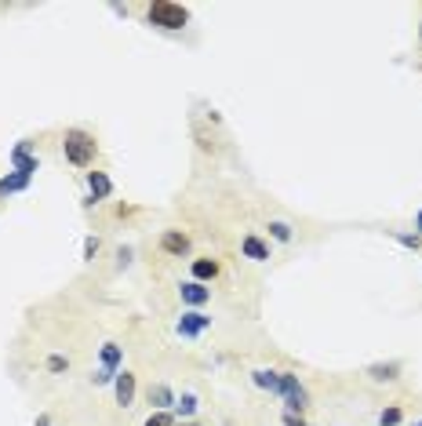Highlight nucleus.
Returning a JSON list of instances; mask_svg holds the SVG:
<instances>
[{
    "mask_svg": "<svg viewBox=\"0 0 422 426\" xmlns=\"http://www.w3.org/2000/svg\"><path fill=\"white\" fill-rule=\"evenodd\" d=\"M63 149H66V161L77 164V168H87V164L95 161V139L84 135V132H66Z\"/></svg>",
    "mask_w": 422,
    "mask_h": 426,
    "instance_id": "nucleus-1",
    "label": "nucleus"
},
{
    "mask_svg": "<svg viewBox=\"0 0 422 426\" xmlns=\"http://www.w3.org/2000/svg\"><path fill=\"white\" fill-rule=\"evenodd\" d=\"M190 22V11L178 8V4H168V0H157L149 4V26H161V29H183Z\"/></svg>",
    "mask_w": 422,
    "mask_h": 426,
    "instance_id": "nucleus-2",
    "label": "nucleus"
},
{
    "mask_svg": "<svg viewBox=\"0 0 422 426\" xmlns=\"http://www.w3.org/2000/svg\"><path fill=\"white\" fill-rule=\"evenodd\" d=\"M277 393H284V401H288V408H291V412H303V408H306V390L298 386V379H295V376L281 372V386H277Z\"/></svg>",
    "mask_w": 422,
    "mask_h": 426,
    "instance_id": "nucleus-3",
    "label": "nucleus"
},
{
    "mask_svg": "<svg viewBox=\"0 0 422 426\" xmlns=\"http://www.w3.org/2000/svg\"><path fill=\"white\" fill-rule=\"evenodd\" d=\"M207 324H211V317H204V314L190 310V314H183V317H178V336L193 339V336H200V331H204Z\"/></svg>",
    "mask_w": 422,
    "mask_h": 426,
    "instance_id": "nucleus-4",
    "label": "nucleus"
},
{
    "mask_svg": "<svg viewBox=\"0 0 422 426\" xmlns=\"http://www.w3.org/2000/svg\"><path fill=\"white\" fill-rule=\"evenodd\" d=\"M113 390H117V405L128 408V405L135 401V376H131V372H120V376L113 379Z\"/></svg>",
    "mask_w": 422,
    "mask_h": 426,
    "instance_id": "nucleus-5",
    "label": "nucleus"
},
{
    "mask_svg": "<svg viewBox=\"0 0 422 426\" xmlns=\"http://www.w3.org/2000/svg\"><path fill=\"white\" fill-rule=\"evenodd\" d=\"M178 295H183V302H190V307H204V302L211 299V288H204L200 281H186L183 288H178Z\"/></svg>",
    "mask_w": 422,
    "mask_h": 426,
    "instance_id": "nucleus-6",
    "label": "nucleus"
},
{
    "mask_svg": "<svg viewBox=\"0 0 422 426\" xmlns=\"http://www.w3.org/2000/svg\"><path fill=\"white\" fill-rule=\"evenodd\" d=\"M11 164H15V171H22V175H33V171H37V157H29V142H18V146L11 149Z\"/></svg>",
    "mask_w": 422,
    "mask_h": 426,
    "instance_id": "nucleus-7",
    "label": "nucleus"
},
{
    "mask_svg": "<svg viewBox=\"0 0 422 426\" xmlns=\"http://www.w3.org/2000/svg\"><path fill=\"white\" fill-rule=\"evenodd\" d=\"M87 190H92V197H95V201H102V197H109V193H113V182H109V175H106V171H92V175H87Z\"/></svg>",
    "mask_w": 422,
    "mask_h": 426,
    "instance_id": "nucleus-8",
    "label": "nucleus"
},
{
    "mask_svg": "<svg viewBox=\"0 0 422 426\" xmlns=\"http://www.w3.org/2000/svg\"><path fill=\"white\" fill-rule=\"evenodd\" d=\"M161 245H164V252H171V255H186V252H190V237L171 230V233H164Z\"/></svg>",
    "mask_w": 422,
    "mask_h": 426,
    "instance_id": "nucleus-9",
    "label": "nucleus"
},
{
    "mask_svg": "<svg viewBox=\"0 0 422 426\" xmlns=\"http://www.w3.org/2000/svg\"><path fill=\"white\" fill-rule=\"evenodd\" d=\"M26 186H29V175H22V171H11V175H4V179H0V197L18 193V190H26Z\"/></svg>",
    "mask_w": 422,
    "mask_h": 426,
    "instance_id": "nucleus-10",
    "label": "nucleus"
},
{
    "mask_svg": "<svg viewBox=\"0 0 422 426\" xmlns=\"http://www.w3.org/2000/svg\"><path fill=\"white\" fill-rule=\"evenodd\" d=\"M149 405H153L157 412H168L175 405V393L168 386H149Z\"/></svg>",
    "mask_w": 422,
    "mask_h": 426,
    "instance_id": "nucleus-11",
    "label": "nucleus"
},
{
    "mask_svg": "<svg viewBox=\"0 0 422 426\" xmlns=\"http://www.w3.org/2000/svg\"><path fill=\"white\" fill-rule=\"evenodd\" d=\"M215 273H219V266H215V259H197L193 262V281H211V277H215Z\"/></svg>",
    "mask_w": 422,
    "mask_h": 426,
    "instance_id": "nucleus-12",
    "label": "nucleus"
},
{
    "mask_svg": "<svg viewBox=\"0 0 422 426\" xmlns=\"http://www.w3.org/2000/svg\"><path fill=\"white\" fill-rule=\"evenodd\" d=\"M244 255L255 259V262H266V259H269V248L262 245L259 237H244Z\"/></svg>",
    "mask_w": 422,
    "mask_h": 426,
    "instance_id": "nucleus-13",
    "label": "nucleus"
},
{
    "mask_svg": "<svg viewBox=\"0 0 422 426\" xmlns=\"http://www.w3.org/2000/svg\"><path fill=\"white\" fill-rule=\"evenodd\" d=\"M397 372H401V364H394V361H389V364H372V368H368V376H372V379H379V383L397 379Z\"/></svg>",
    "mask_w": 422,
    "mask_h": 426,
    "instance_id": "nucleus-14",
    "label": "nucleus"
},
{
    "mask_svg": "<svg viewBox=\"0 0 422 426\" xmlns=\"http://www.w3.org/2000/svg\"><path fill=\"white\" fill-rule=\"evenodd\" d=\"M120 357H124V353H120V346H117V343H106V346H102V368H106V372H117V368H120Z\"/></svg>",
    "mask_w": 422,
    "mask_h": 426,
    "instance_id": "nucleus-15",
    "label": "nucleus"
},
{
    "mask_svg": "<svg viewBox=\"0 0 422 426\" xmlns=\"http://www.w3.org/2000/svg\"><path fill=\"white\" fill-rule=\"evenodd\" d=\"M251 379H255V386H262V390H277V386H281V372H266V368H259Z\"/></svg>",
    "mask_w": 422,
    "mask_h": 426,
    "instance_id": "nucleus-16",
    "label": "nucleus"
},
{
    "mask_svg": "<svg viewBox=\"0 0 422 426\" xmlns=\"http://www.w3.org/2000/svg\"><path fill=\"white\" fill-rule=\"evenodd\" d=\"M175 408H178V415H197V398H193V393H183V398H178L175 401Z\"/></svg>",
    "mask_w": 422,
    "mask_h": 426,
    "instance_id": "nucleus-17",
    "label": "nucleus"
},
{
    "mask_svg": "<svg viewBox=\"0 0 422 426\" xmlns=\"http://www.w3.org/2000/svg\"><path fill=\"white\" fill-rule=\"evenodd\" d=\"M379 422H382V426H397V422H401V408H382V412H379Z\"/></svg>",
    "mask_w": 422,
    "mask_h": 426,
    "instance_id": "nucleus-18",
    "label": "nucleus"
},
{
    "mask_svg": "<svg viewBox=\"0 0 422 426\" xmlns=\"http://www.w3.org/2000/svg\"><path fill=\"white\" fill-rule=\"evenodd\" d=\"M146 426H175V419H171V412H153L146 419Z\"/></svg>",
    "mask_w": 422,
    "mask_h": 426,
    "instance_id": "nucleus-19",
    "label": "nucleus"
},
{
    "mask_svg": "<svg viewBox=\"0 0 422 426\" xmlns=\"http://www.w3.org/2000/svg\"><path fill=\"white\" fill-rule=\"evenodd\" d=\"M269 233H274L277 240H291V226L288 223H269Z\"/></svg>",
    "mask_w": 422,
    "mask_h": 426,
    "instance_id": "nucleus-20",
    "label": "nucleus"
},
{
    "mask_svg": "<svg viewBox=\"0 0 422 426\" xmlns=\"http://www.w3.org/2000/svg\"><path fill=\"white\" fill-rule=\"evenodd\" d=\"M48 368H51V372H66V368H70V361H66V357H58V353H51V357H48Z\"/></svg>",
    "mask_w": 422,
    "mask_h": 426,
    "instance_id": "nucleus-21",
    "label": "nucleus"
},
{
    "mask_svg": "<svg viewBox=\"0 0 422 426\" xmlns=\"http://www.w3.org/2000/svg\"><path fill=\"white\" fill-rule=\"evenodd\" d=\"M95 252H99V240L87 237V240H84V259H95Z\"/></svg>",
    "mask_w": 422,
    "mask_h": 426,
    "instance_id": "nucleus-22",
    "label": "nucleus"
},
{
    "mask_svg": "<svg viewBox=\"0 0 422 426\" xmlns=\"http://www.w3.org/2000/svg\"><path fill=\"white\" fill-rule=\"evenodd\" d=\"M92 379H95L99 386H106V383H113V379H117V372H106V368H102V372H95Z\"/></svg>",
    "mask_w": 422,
    "mask_h": 426,
    "instance_id": "nucleus-23",
    "label": "nucleus"
},
{
    "mask_svg": "<svg viewBox=\"0 0 422 426\" xmlns=\"http://www.w3.org/2000/svg\"><path fill=\"white\" fill-rule=\"evenodd\" d=\"M397 240H401V245H408V248H418V233H415V237H411V233H401Z\"/></svg>",
    "mask_w": 422,
    "mask_h": 426,
    "instance_id": "nucleus-24",
    "label": "nucleus"
},
{
    "mask_svg": "<svg viewBox=\"0 0 422 426\" xmlns=\"http://www.w3.org/2000/svg\"><path fill=\"white\" fill-rule=\"evenodd\" d=\"M117 259H120V266H128V262H131V248H120Z\"/></svg>",
    "mask_w": 422,
    "mask_h": 426,
    "instance_id": "nucleus-25",
    "label": "nucleus"
},
{
    "mask_svg": "<svg viewBox=\"0 0 422 426\" xmlns=\"http://www.w3.org/2000/svg\"><path fill=\"white\" fill-rule=\"evenodd\" d=\"M33 426H51V419H48V415H37V422H33Z\"/></svg>",
    "mask_w": 422,
    "mask_h": 426,
    "instance_id": "nucleus-26",
    "label": "nucleus"
},
{
    "mask_svg": "<svg viewBox=\"0 0 422 426\" xmlns=\"http://www.w3.org/2000/svg\"><path fill=\"white\" fill-rule=\"evenodd\" d=\"M288 426H303V422H295V419H288Z\"/></svg>",
    "mask_w": 422,
    "mask_h": 426,
    "instance_id": "nucleus-27",
    "label": "nucleus"
},
{
    "mask_svg": "<svg viewBox=\"0 0 422 426\" xmlns=\"http://www.w3.org/2000/svg\"><path fill=\"white\" fill-rule=\"evenodd\" d=\"M418 233H422V211H418Z\"/></svg>",
    "mask_w": 422,
    "mask_h": 426,
    "instance_id": "nucleus-28",
    "label": "nucleus"
},
{
    "mask_svg": "<svg viewBox=\"0 0 422 426\" xmlns=\"http://www.w3.org/2000/svg\"><path fill=\"white\" fill-rule=\"evenodd\" d=\"M415 426H422V419H418V422H415Z\"/></svg>",
    "mask_w": 422,
    "mask_h": 426,
    "instance_id": "nucleus-29",
    "label": "nucleus"
},
{
    "mask_svg": "<svg viewBox=\"0 0 422 426\" xmlns=\"http://www.w3.org/2000/svg\"><path fill=\"white\" fill-rule=\"evenodd\" d=\"M186 426H193V422H186Z\"/></svg>",
    "mask_w": 422,
    "mask_h": 426,
    "instance_id": "nucleus-30",
    "label": "nucleus"
}]
</instances>
